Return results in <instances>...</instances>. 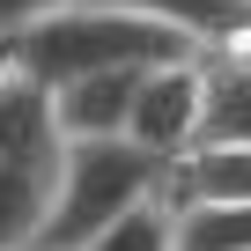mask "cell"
<instances>
[{
    "mask_svg": "<svg viewBox=\"0 0 251 251\" xmlns=\"http://www.w3.org/2000/svg\"><path fill=\"white\" fill-rule=\"evenodd\" d=\"M37 251H45V244H37Z\"/></svg>",
    "mask_w": 251,
    "mask_h": 251,
    "instance_id": "4fadbf2b",
    "label": "cell"
},
{
    "mask_svg": "<svg viewBox=\"0 0 251 251\" xmlns=\"http://www.w3.org/2000/svg\"><path fill=\"white\" fill-rule=\"evenodd\" d=\"M59 141L23 148V155H0V251H37L45 244L52 185H59Z\"/></svg>",
    "mask_w": 251,
    "mask_h": 251,
    "instance_id": "277c9868",
    "label": "cell"
},
{
    "mask_svg": "<svg viewBox=\"0 0 251 251\" xmlns=\"http://www.w3.org/2000/svg\"><path fill=\"white\" fill-rule=\"evenodd\" d=\"M214 200H251V141L192 148L170 163V207H214Z\"/></svg>",
    "mask_w": 251,
    "mask_h": 251,
    "instance_id": "8992f818",
    "label": "cell"
},
{
    "mask_svg": "<svg viewBox=\"0 0 251 251\" xmlns=\"http://www.w3.org/2000/svg\"><path fill=\"white\" fill-rule=\"evenodd\" d=\"M207 74H214V59L207 52H177V59H155L148 67V81H141V96H133V133L141 148H155V155H185L192 141H200V118H207Z\"/></svg>",
    "mask_w": 251,
    "mask_h": 251,
    "instance_id": "3957f363",
    "label": "cell"
},
{
    "mask_svg": "<svg viewBox=\"0 0 251 251\" xmlns=\"http://www.w3.org/2000/svg\"><path fill=\"white\" fill-rule=\"evenodd\" d=\"M244 8H251V0H244Z\"/></svg>",
    "mask_w": 251,
    "mask_h": 251,
    "instance_id": "7c38bea8",
    "label": "cell"
},
{
    "mask_svg": "<svg viewBox=\"0 0 251 251\" xmlns=\"http://www.w3.org/2000/svg\"><path fill=\"white\" fill-rule=\"evenodd\" d=\"M177 52H207V45L192 30H177V23L111 8V0H67L37 30L15 37V59L45 89H59L74 74H96V67H155V59H177Z\"/></svg>",
    "mask_w": 251,
    "mask_h": 251,
    "instance_id": "7a4b0ae2",
    "label": "cell"
},
{
    "mask_svg": "<svg viewBox=\"0 0 251 251\" xmlns=\"http://www.w3.org/2000/svg\"><path fill=\"white\" fill-rule=\"evenodd\" d=\"M148 67H96V74H74L52 89V111H59V133H126L133 126V96H141Z\"/></svg>",
    "mask_w": 251,
    "mask_h": 251,
    "instance_id": "5b68a950",
    "label": "cell"
},
{
    "mask_svg": "<svg viewBox=\"0 0 251 251\" xmlns=\"http://www.w3.org/2000/svg\"><path fill=\"white\" fill-rule=\"evenodd\" d=\"M52 8H67V0H0V37H23V30H37Z\"/></svg>",
    "mask_w": 251,
    "mask_h": 251,
    "instance_id": "30bf717a",
    "label": "cell"
},
{
    "mask_svg": "<svg viewBox=\"0 0 251 251\" xmlns=\"http://www.w3.org/2000/svg\"><path fill=\"white\" fill-rule=\"evenodd\" d=\"M111 8H133V15L177 23V30H192L207 52H229V45L244 37V23H251L244 0H111Z\"/></svg>",
    "mask_w": 251,
    "mask_h": 251,
    "instance_id": "52a82bcc",
    "label": "cell"
},
{
    "mask_svg": "<svg viewBox=\"0 0 251 251\" xmlns=\"http://www.w3.org/2000/svg\"><path fill=\"white\" fill-rule=\"evenodd\" d=\"M185 251H251V200H214V207H177Z\"/></svg>",
    "mask_w": 251,
    "mask_h": 251,
    "instance_id": "9c48e42d",
    "label": "cell"
},
{
    "mask_svg": "<svg viewBox=\"0 0 251 251\" xmlns=\"http://www.w3.org/2000/svg\"><path fill=\"white\" fill-rule=\"evenodd\" d=\"M15 67V37H0V74H8Z\"/></svg>",
    "mask_w": 251,
    "mask_h": 251,
    "instance_id": "8fae6325",
    "label": "cell"
},
{
    "mask_svg": "<svg viewBox=\"0 0 251 251\" xmlns=\"http://www.w3.org/2000/svg\"><path fill=\"white\" fill-rule=\"evenodd\" d=\"M170 192V155L141 148L133 133H74L59 141V185H52V222L45 251H81L96 229L133 214L141 200Z\"/></svg>",
    "mask_w": 251,
    "mask_h": 251,
    "instance_id": "6da1fadb",
    "label": "cell"
},
{
    "mask_svg": "<svg viewBox=\"0 0 251 251\" xmlns=\"http://www.w3.org/2000/svg\"><path fill=\"white\" fill-rule=\"evenodd\" d=\"M81 251H185V229H177L170 192H163V200H141L133 214H118V222H111V229H96Z\"/></svg>",
    "mask_w": 251,
    "mask_h": 251,
    "instance_id": "ba28073f",
    "label": "cell"
}]
</instances>
